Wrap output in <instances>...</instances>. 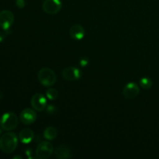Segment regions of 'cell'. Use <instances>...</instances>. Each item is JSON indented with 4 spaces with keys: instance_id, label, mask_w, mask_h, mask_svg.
I'll list each match as a JSON object with an SVG mask.
<instances>
[{
    "instance_id": "cell-6",
    "label": "cell",
    "mask_w": 159,
    "mask_h": 159,
    "mask_svg": "<svg viewBox=\"0 0 159 159\" xmlns=\"http://www.w3.org/2000/svg\"><path fill=\"white\" fill-rule=\"evenodd\" d=\"M14 22V15L11 11L2 10L0 12V27L2 30H9Z\"/></svg>"
},
{
    "instance_id": "cell-22",
    "label": "cell",
    "mask_w": 159,
    "mask_h": 159,
    "mask_svg": "<svg viewBox=\"0 0 159 159\" xmlns=\"http://www.w3.org/2000/svg\"><path fill=\"white\" fill-rule=\"evenodd\" d=\"M13 158H22V157H20V156H15V157H13Z\"/></svg>"
},
{
    "instance_id": "cell-16",
    "label": "cell",
    "mask_w": 159,
    "mask_h": 159,
    "mask_svg": "<svg viewBox=\"0 0 159 159\" xmlns=\"http://www.w3.org/2000/svg\"><path fill=\"white\" fill-rule=\"evenodd\" d=\"M46 96L48 97V99H50V100H54V99H56L57 98L58 93H57V91L55 89L51 88L47 91Z\"/></svg>"
},
{
    "instance_id": "cell-5",
    "label": "cell",
    "mask_w": 159,
    "mask_h": 159,
    "mask_svg": "<svg viewBox=\"0 0 159 159\" xmlns=\"http://www.w3.org/2000/svg\"><path fill=\"white\" fill-rule=\"evenodd\" d=\"M62 7L61 0H45L42 5L43 10L46 13L54 15L60 12Z\"/></svg>"
},
{
    "instance_id": "cell-21",
    "label": "cell",
    "mask_w": 159,
    "mask_h": 159,
    "mask_svg": "<svg viewBox=\"0 0 159 159\" xmlns=\"http://www.w3.org/2000/svg\"><path fill=\"white\" fill-rule=\"evenodd\" d=\"M3 98V93L0 91V99H2Z\"/></svg>"
},
{
    "instance_id": "cell-14",
    "label": "cell",
    "mask_w": 159,
    "mask_h": 159,
    "mask_svg": "<svg viewBox=\"0 0 159 159\" xmlns=\"http://www.w3.org/2000/svg\"><path fill=\"white\" fill-rule=\"evenodd\" d=\"M57 131L55 127H48L43 131V137L48 141H52L57 137Z\"/></svg>"
},
{
    "instance_id": "cell-15",
    "label": "cell",
    "mask_w": 159,
    "mask_h": 159,
    "mask_svg": "<svg viewBox=\"0 0 159 159\" xmlns=\"http://www.w3.org/2000/svg\"><path fill=\"white\" fill-rule=\"evenodd\" d=\"M140 85L144 89H149L152 86V81L149 78L144 77L140 80Z\"/></svg>"
},
{
    "instance_id": "cell-13",
    "label": "cell",
    "mask_w": 159,
    "mask_h": 159,
    "mask_svg": "<svg viewBox=\"0 0 159 159\" xmlns=\"http://www.w3.org/2000/svg\"><path fill=\"white\" fill-rule=\"evenodd\" d=\"M54 155L58 159H67L71 157V151L68 146L61 145L57 147L54 152Z\"/></svg>"
},
{
    "instance_id": "cell-2",
    "label": "cell",
    "mask_w": 159,
    "mask_h": 159,
    "mask_svg": "<svg viewBox=\"0 0 159 159\" xmlns=\"http://www.w3.org/2000/svg\"><path fill=\"white\" fill-rule=\"evenodd\" d=\"M18 126V117L12 112H7L4 113L0 118V127L2 130H14Z\"/></svg>"
},
{
    "instance_id": "cell-8",
    "label": "cell",
    "mask_w": 159,
    "mask_h": 159,
    "mask_svg": "<svg viewBox=\"0 0 159 159\" xmlns=\"http://www.w3.org/2000/svg\"><path fill=\"white\" fill-rule=\"evenodd\" d=\"M20 120L23 124L30 125L35 122L37 120V113L34 110L31 109H25L20 113Z\"/></svg>"
},
{
    "instance_id": "cell-11",
    "label": "cell",
    "mask_w": 159,
    "mask_h": 159,
    "mask_svg": "<svg viewBox=\"0 0 159 159\" xmlns=\"http://www.w3.org/2000/svg\"><path fill=\"white\" fill-rule=\"evenodd\" d=\"M70 36L73 40H81L85 36V30L81 25H74L70 29Z\"/></svg>"
},
{
    "instance_id": "cell-23",
    "label": "cell",
    "mask_w": 159,
    "mask_h": 159,
    "mask_svg": "<svg viewBox=\"0 0 159 159\" xmlns=\"http://www.w3.org/2000/svg\"><path fill=\"white\" fill-rule=\"evenodd\" d=\"M1 134H2V129L0 128V136H1Z\"/></svg>"
},
{
    "instance_id": "cell-20",
    "label": "cell",
    "mask_w": 159,
    "mask_h": 159,
    "mask_svg": "<svg viewBox=\"0 0 159 159\" xmlns=\"http://www.w3.org/2000/svg\"><path fill=\"white\" fill-rule=\"evenodd\" d=\"M79 64H80V65L82 67L87 66L89 64L88 58H86V57H83V58H82L80 61H79Z\"/></svg>"
},
{
    "instance_id": "cell-19",
    "label": "cell",
    "mask_w": 159,
    "mask_h": 159,
    "mask_svg": "<svg viewBox=\"0 0 159 159\" xmlns=\"http://www.w3.org/2000/svg\"><path fill=\"white\" fill-rule=\"evenodd\" d=\"M56 111V107L53 105H50L47 107V112L49 114H53V113H55Z\"/></svg>"
},
{
    "instance_id": "cell-12",
    "label": "cell",
    "mask_w": 159,
    "mask_h": 159,
    "mask_svg": "<svg viewBox=\"0 0 159 159\" xmlns=\"http://www.w3.org/2000/svg\"><path fill=\"white\" fill-rule=\"evenodd\" d=\"M34 138V133L29 128L23 129L19 134V139L23 144H30Z\"/></svg>"
},
{
    "instance_id": "cell-4",
    "label": "cell",
    "mask_w": 159,
    "mask_h": 159,
    "mask_svg": "<svg viewBox=\"0 0 159 159\" xmlns=\"http://www.w3.org/2000/svg\"><path fill=\"white\" fill-rule=\"evenodd\" d=\"M54 152L52 144L49 141H42L36 149V156L39 159H47Z\"/></svg>"
},
{
    "instance_id": "cell-10",
    "label": "cell",
    "mask_w": 159,
    "mask_h": 159,
    "mask_svg": "<svg viewBox=\"0 0 159 159\" xmlns=\"http://www.w3.org/2000/svg\"><path fill=\"white\" fill-rule=\"evenodd\" d=\"M140 93V89L138 85L134 82H129L123 89V95L127 99H134L138 96Z\"/></svg>"
},
{
    "instance_id": "cell-3",
    "label": "cell",
    "mask_w": 159,
    "mask_h": 159,
    "mask_svg": "<svg viewBox=\"0 0 159 159\" xmlns=\"http://www.w3.org/2000/svg\"><path fill=\"white\" fill-rule=\"evenodd\" d=\"M38 79L43 86H52L56 82V74L51 68H43L39 71Z\"/></svg>"
},
{
    "instance_id": "cell-1",
    "label": "cell",
    "mask_w": 159,
    "mask_h": 159,
    "mask_svg": "<svg viewBox=\"0 0 159 159\" xmlns=\"http://www.w3.org/2000/svg\"><path fill=\"white\" fill-rule=\"evenodd\" d=\"M18 138L13 132H7L0 137V150L5 154H11L16 149Z\"/></svg>"
},
{
    "instance_id": "cell-7",
    "label": "cell",
    "mask_w": 159,
    "mask_h": 159,
    "mask_svg": "<svg viewBox=\"0 0 159 159\" xmlns=\"http://www.w3.org/2000/svg\"><path fill=\"white\" fill-rule=\"evenodd\" d=\"M30 102L33 109L39 112L44 110L47 106L46 98L40 93H37V94L34 95L31 98Z\"/></svg>"
},
{
    "instance_id": "cell-17",
    "label": "cell",
    "mask_w": 159,
    "mask_h": 159,
    "mask_svg": "<svg viewBox=\"0 0 159 159\" xmlns=\"http://www.w3.org/2000/svg\"><path fill=\"white\" fill-rule=\"evenodd\" d=\"M9 34V30H3V31H0V43H1V42H2L3 40L6 39V36H7Z\"/></svg>"
},
{
    "instance_id": "cell-9",
    "label": "cell",
    "mask_w": 159,
    "mask_h": 159,
    "mask_svg": "<svg viewBox=\"0 0 159 159\" xmlns=\"http://www.w3.org/2000/svg\"><path fill=\"white\" fill-rule=\"evenodd\" d=\"M62 76L65 80L71 82L79 80L81 78V71L75 67H68L62 71Z\"/></svg>"
},
{
    "instance_id": "cell-18",
    "label": "cell",
    "mask_w": 159,
    "mask_h": 159,
    "mask_svg": "<svg viewBox=\"0 0 159 159\" xmlns=\"http://www.w3.org/2000/svg\"><path fill=\"white\" fill-rule=\"evenodd\" d=\"M26 5L25 0H16V6L20 9H23Z\"/></svg>"
}]
</instances>
